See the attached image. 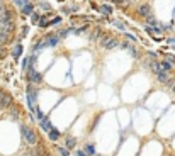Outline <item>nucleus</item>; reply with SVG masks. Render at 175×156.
Wrapping results in <instances>:
<instances>
[{
  "label": "nucleus",
  "instance_id": "1",
  "mask_svg": "<svg viewBox=\"0 0 175 156\" xmlns=\"http://www.w3.org/2000/svg\"><path fill=\"white\" fill-rule=\"evenodd\" d=\"M20 132H22V137H24V141L31 144V146H34L36 143H38V137H36V132L27 126H22L20 127Z\"/></svg>",
  "mask_w": 175,
  "mask_h": 156
},
{
  "label": "nucleus",
  "instance_id": "2",
  "mask_svg": "<svg viewBox=\"0 0 175 156\" xmlns=\"http://www.w3.org/2000/svg\"><path fill=\"white\" fill-rule=\"evenodd\" d=\"M100 46L104 49H114L119 46V41H116V39H112V38H102L100 39Z\"/></svg>",
  "mask_w": 175,
  "mask_h": 156
},
{
  "label": "nucleus",
  "instance_id": "3",
  "mask_svg": "<svg viewBox=\"0 0 175 156\" xmlns=\"http://www.w3.org/2000/svg\"><path fill=\"white\" fill-rule=\"evenodd\" d=\"M12 19H14V14L9 9L4 7L0 10V24H9V22H12Z\"/></svg>",
  "mask_w": 175,
  "mask_h": 156
},
{
  "label": "nucleus",
  "instance_id": "4",
  "mask_svg": "<svg viewBox=\"0 0 175 156\" xmlns=\"http://www.w3.org/2000/svg\"><path fill=\"white\" fill-rule=\"evenodd\" d=\"M27 104H29L31 110L36 109V88H34V87L27 88Z\"/></svg>",
  "mask_w": 175,
  "mask_h": 156
},
{
  "label": "nucleus",
  "instance_id": "5",
  "mask_svg": "<svg viewBox=\"0 0 175 156\" xmlns=\"http://www.w3.org/2000/svg\"><path fill=\"white\" fill-rule=\"evenodd\" d=\"M156 78L162 81V83H170V77H168V73H167L165 70H160L158 73H155Z\"/></svg>",
  "mask_w": 175,
  "mask_h": 156
},
{
  "label": "nucleus",
  "instance_id": "6",
  "mask_svg": "<svg viewBox=\"0 0 175 156\" xmlns=\"http://www.w3.org/2000/svg\"><path fill=\"white\" fill-rule=\"evenodd\" d=\"M12 105V97H10L9 93H5L4 98H2V102H0V109H7Z\"/></svg>",
  "mask_w": 175,
  "mask_h": 156
},
{
  "label": "nucleus",
  "instance_id": "7",
  "mask_svg": "<svg viewBox=\"0 0 175 156\" xmlns=\"http://www.w3.org/2000/svg\"><path fill=\"white\" fill-rule=\"evenodd\" d=\"M10 38V32L7 29H4V27H0V44H5Z\"/></svg>",
  "mask_w": 175,
  "mask_h": 156
},
{
  "label": "nucleus",
  "instance_id": "8",
  "mask_svg": "<svg viewBox=\"0 0 175 156\" xmlns=\"http://www.w3.org/2000/svg\"><path fill=\"white\" fill-rule=\"evenodd\" d=\"M138 12H139V15H145V17H148V15H151V7H150L148 3H145V5H141V7L138 9Z\"/></svg>",
  "mask_w": 175,
  "mask_h": 156
},
{
  "label": "nucleus",
  "instance_id": "9",
  "mask_svg": "<svg viewBox=\"0 0 175 156\" xmlns=\"http://www.w3.org/2000/svg\"><path fill=\"white\" fill-rule=\"evenodd\" d=\"M29 80L32 81V83H38V81H41V75H39L38 71H34V70L31 68L29 70Z\"/></svg>",
  "mask_w": 175,
  "mask_h": 156
},
{
  "label": "nucleus",
  "instance_id": "10",
  "mask_svg": "<svg viewBox=\"0 0 175 156\" xmlns=\"http://www.w3.org/2000/svg\"><path fill=\"white\" fill-rule=\"evenodd\" d=\"M41 126L44 127V131H48V132L51 131V129H55V127L51 126V122H49V120L46 119V117H43V119H41Z\"/></svg>",
  "mask_w": 175,
  "mask_h": 156
},
{
  "label": "nucleus",
  "instance_id": "11",
  "mask_svg": "<svg viewBox=\"0 0 175 156\" xmlns=\"http://www.w3.org/2000/svg\"><path fill=\"white\" fill-rule=\"evenodd\" d=\"M20 51H22V46H20V44L14 46V49H12V56H14V58H19V56H20Z\"/></svg>",
  "mask_w": 175,
  "mask_h": 156
},
{
  "label": "nucleus",
  "instance_id": "12",
  "mask_svg": "<svg viewBox=\"0 0 175 156\" xmlns=\"http://www.w3.org/2000/svg\"><path fill=\"white\" fill-rule=\"evenodd\" d=\"M22 14H26V15H29V14H32V5H31L29 2L22 7Z\"/></svg>",
  "mask_w": 175,
  "mask_h": 156
},
{
  "label": "nucleus",
  "instance_id": "13",
  "mask_svg": "<svg viewBox=\"0 0 175 156\" xmlns=\"http://www.w3.org/2000/svg\"><path fill=\"white\" fill-rule=\"evenodd\" d=\"M150 68L153 70L155 73H158V71L162 70V66H160V63H156V61H150Z\"/></svg>",
  "mask_w": 175,
  "mask_h": 156
},
{
  "label": "nucleus",
  "instance_id": "14",
  "mask_svg": "<svg viewBox=\"0 0 175 156\" xmlns=\"http://www.w3.org/2000/svg\"><path fill=\"white\" fill-rule=\"evenodd\" d=\"M58 39H60V38H56V36H55V38H49L48 41H44V44H48V46H56Z\"/></svg>",
  "mask_w": 175,
  "mask_h": 156
},
{
  "label": "nucleus",
  "instance_id": "15",
  "mask_svg": "<svg viewBox=\"0 0 175 156\" xmlns=\"http://www.w3.org/2000/svg\"><path fill=\"white\" fill-rule=\"evenodd\" d=\"M160 66H162V70L168 71V70H172V63H168V61H163V63H160Z\"/></svg>",
  "mask_w": 175,
  "mask_h": 156
},
{
  "label": "nucleus",
  "instance_id": "16",
  "mask_svg": "<svg viewBox=\"0 0 175 156\" xmlns=\"http://www.w3.org/2000/svg\"><path fill=\"white\" fill-rule=\"evenodd\" d=\"M49 137H51L53 141H56V139H58V137H60L58 131H53V129H51V131H49Z\"/></svg>",
  "mask_w": 175,
  "mask_h": 156
},
{
  "label": "nucleus",
  "instance_id": "17",
  "mask_svg": "<svg viewBox=\"0 0 175 156\" xmlns=\"http://www.w3.org/2000/svg\"><path fill=\"white\" fill-rule=\"evenodd\" d=\"M10 117L12 119H19V110L17 109H10Z\"/></svg>",
  "mask_w": 175,
  "mask_h": 156
},
{
  "label": "nucleus",
  "instance_id": "18",
  "mask_svg": "<svg viewBox=\"0 0 175 156\" xmlns=\"http://www.w3.org/2000/svg\"><path fill=\"white\" fill-rule=\"evenodd\" d=\"M39 26H41V27H48L49 26L48 19H39Z\"/></svg>",
  "mask_w": 175,
  "mask_h": 156
},
{
  "label": "nucleus",
  "instance_id": "19",
  "mask_svg": "<svg viewBox=\"0 0 175 156\" xmlns=\"http://www.w3.org/2000/svg\"><path fill=\"white\" fill-rule=\"evenodd\" d=\"M75 146V139L73 137H68V141H66V148H73Z\"/></svg>",
  "mask_w": 175,
  "mask_h": 156
},
{
  "label": "nucleus",
  "instance_id": "20",
  "mask_svg": "<svg viewBox=\"0 0 175 156\" xmlns=\"http://www.w3.org/2000/svg\"><path fill=\"white\" fill-rule=\"evenodd\" d=\"M43 46H44V41H39L38 44H34V49H36V51H39V49H43Z\"/></svg>",
  "mask_w": 175,
  "mask_h": 156
},
{
  "label": "nucleus",
  "instance_id": "21",
  "mask_svg": "<svg viewBox=\"0 0 175 156\" xmlns=\"http://www.w3.org/2000/svg\"><path fill=\"white\" fill-rule=\"evenodd\" d=\"M60 155H61V156H70V155H68V149H66V148H60Z\"/></svg>",
  "mask_w": 175,
  "mask_h": 156
},
{
  "label": "nucleus",
  "instance_id": "22",
  "mask_svg": "<svg viewBox=\"0 0 175 156\" xmlns=\"http://www.w3.org/2000/svg\"><path fill=\"white\" fill-rule=\"evenodd\" d=\"M85 151H87V153H90V155H94V153H95V149H94V146H92V144H88V146L85 148Z\"/></svg>",
  "mask_w": 175,
  "mask_h": 156
},
{
  "label": "nucleus",
  "instance_id": "23",
  "mask_svg": "<svg viewBox=\"0 0 175 156\" xmlns=\"http://www.w3.org/2000/svg\"><path fill=\"white\" fill-rule=\"evenodd\" d=\"M102 12H106L107 15H109V14H111V12H112V9H111V7H109V5H104V7H102Z\"/></svg>",
  "mask_w": 175,
  "mask_h": 156
},
{
  "label": "nucleus",
  "instance_id": "24",
  "mask_svg": "<svg viewBox=\"0 0 175 156\" xmlns=\"http://www.w3.org/2000/svg\"><path fill=\"white\" fill-rule=\"evenodd\" d=\"M31 19H32V24H36V22H39V19H41V17H39L38 14H32V17H31Z\"/></svg>",
  "mask_w": 175,
  "mask_h": 156
},
{
  "label": "nucleus",
  "instance_id": "25",
  "mask_svg": "<svg viewBox=\"0 0 175 156\" xmlns=\"http://www.w3.org/2000/svg\"><path fill=\"white\" fill-rule=\"evenodd\" d=\"M14 2H15L19 7H22V5H26V3H27V0H14Z\"/></svg>",
  "mask_w": 175,
  "mask_h": 156
},
{
  "label": "nucleus",
  "instance_id": "26",
  "mask_svg": "<svg viewBox=\"0 0 175 156\" xmlns=\"http://www.w3.org/2000/svg\"><path fill=\"white\" fill-rule=\"evenodd\" d=\"M41 155V151H32V153H26L24 156H39Z\"/></svg>",
  "mask_w": 175,
  "mask_h": 156
},
{
  "label": "nucleus",
  "instance_id": "27",
  "mask_svg": "<svg viewBox=\"0 0 175 156\" xmlns=\"http://www.w3.org/2000/svg\"><path fill=\"white\" fill-rule=\"evenodd\" d=\"M61 22V17H55V19L51 20V24H60Z\"/></svg>",
  "mask_w": 175,
  "mask_h": 156
},
{
  "label": "nucleus",
  "instance_id": "28",
  "mask_svg": "<svg viewBox=\"0 0 175 156\" xmlns=\"http://www.w3.org/2000/svg\"><path fill=\"white\" fill-rule=\"evenodd\" d=\"M114 26H116V27H119V29H124V26H123L121 22H114Z\"/></svg>",
  "mask_w": 175,
  "mask_h": 156
},
{
  "label": "nucleus",
  "instance_id": "29",
  "mask_svg": "<svg viewBox=\"0 0 175 156\" xmlns=\"http://www.w3.org/2000/svg\"><path fill=\"white\" fill-rule=\"evenodd\" d=\"M43 117H44V114H43V112H41V110H38V119H39V120H41V119H43Z\"/></svg>",
  "mask_w": 175,
  "mask_h": 156
},
{
  "label": "nucleus",
  "instance_id": "30",
  "mask_svg": "<svg viewBox=\"0 0 175 156\" xmlns=\"http://www.w3.org/2000/svg\"><path fill=\"white\" fill-rule=\"evenodd\" d=\"M4 95H5V92H2V90H0V102H2V98H4Z\"/></svg>",
  "mask_w": 175,
  "mask_h": 156
},
{
  "label": "nucleus",
  "instance_id": "31",
  "mask_svg": "<svg viewBox=\"0 0 175 156\" xmlns=\"http://www.w3.org/2000/svg\"><path fill=\"white\" fill-rule=\"evenodd\" d=\"M78 156H87V155H85L83 151H78Z\"/></svg>",
  "mask_w": 175,
  "mask_h": 156
},
{
  "label": "nucleus",
  "instance_id": "32",
  "mask_svg": "<svg viewBox=\"0 0 175 156\" xmlns=\"http://www.w3.org/2000/svg\"><path fill=\"white\" fill-rule=\"evenodd\" d=\"M114 2H116V3H123V2H124V0H114Z\"/></svg>",
  "mask_w": 175,
  "mask_h": 156
},
{
  "label": "nucleus",
  "instance_id": "33",
  "mask_svg": "<svg viewBox=\"0 0 175 156\" xmlns=\"http://www.w3.org/2000/svg\"><path fill=\"white\" fill-rule=\"evenodd\" d=\"M172 90H174V93H175V83H172Z\"/></svg>",
  "mask_w": 175,
  "mask_h": 156
},
{
  "label": "nucleus",
  "instance_id": "34",
  "mask_svg": "<svg viewBox=\"0 0 175 156\" xmlns=\"http://www.w3.org/2000/svg\"><path fill=\"white\" fill-rule=\"evenodd\" d=\"M4 9V3H2V2H0V10Z\"/></svg>",
  "mask_w": 175,
  "mask_h": 156
}]
</instances>
